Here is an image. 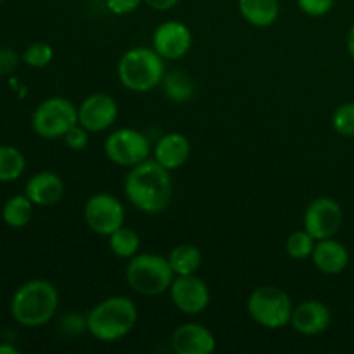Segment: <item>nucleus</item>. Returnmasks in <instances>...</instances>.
Segmentation results:
<instances>
[{
	"instance_id": "obj_9",
	"label": "nucleus",
	"mask_w": 354,
	"mask_h": 354,
	"mask_svg": "<svg viewBox=\"0 0 354 354\" xmlns=\"http://www.w3.org/2000/svg\"><path fill=\"white\" fill-rule=\"evenodd\" d=\"M85 223L93 234L100 237H109L113 232L124 225V207L113 194L99 192L88 197L83 207Z\"/></svg>"
},
{
	"instance_id": "obj_18",
	"label": "nucleus",
	"mask_w": 354,
	"mask_h": 354,
	"mask_svg": "<svg viewBox=\"0 0 354 354\" xmlns=\"http://www.w3.org/2000/svg\"><path fill=\"white\" fill-rule=\"evenodd\" d=\"M311 261L324 275H341L349 265V251L342 242L332 239L317 241Z\"/></svg>"
},
{
	"instance_id": "obj_24",
	"label": "nucleus",
	"mask_w": 354,
	"mask_h": 354,
	"mask_svg": "<svg viewBox=\"0 0 354 354\" xmlns=\"http://www.w3.org/2000/svg\"><path fill=\"white\" fill-rule=\"evenodd\" d=\"M162 88L166 97L173 102H185L194 95V82L187 73L173 71L162 78Z\"/></svg>"
},
{
	"instance_id": "obj_8",
	"label": "nucleus",
	"mask_w": 354,
	"mask_h": 354,
	"mask_svg": "<svg viewBox=\"0 0 354 354\" xmlns=\"http://www.w3.org/2000/svg\"><path fill=\"white\" fill-rule=\"evenodd\" d=\"M107 159L121 168H133L151 158L152 145L145 133L135 128H120L104 142Z\"/></svg>"
},
{
	"instance_id": "obj_21",
	"label": "nucleus",
	"mask_w": 354,
	"mask_h": 354,
	"mask_svg": "<svg viewBox=\"0 0 354 354\" xmlns=\"http://www.w3.org/2000/svg\"><path fill=\"white\" fill-rule=\"evenodd\" d=\"M35 204L28 199L26 194L12 196L2 207V220L10 228H23L33 218Z\"/></svg>"
},
{
	"instance_id": "obj_17",
	"label": "nucleus",
	"mask_w": 354,
	"mask_h": 354,
	"mask_svg": "<svg viewBox=\"0 0 354 354\" xmlns=\"http://www.w3.org/2000/svg\"><path fill=\"white\" fill-rule=\"evenodd\" d=\"M24 194L35 206H55L64 197V182L54 171H38L26 182Z\"/></svg>"
},
{
	"instance_id": "obj_22",
	"label": "nucleus",
	"mask_w": 354,
	"mask_h": 354,
	"mask_svg": "<svg viewBox=\"0 0 354 354\" xmlns=\"http://www.w3.org/2000/svg\"><path fill=\"white\" fill-rule=\"evenodd\" d=\"M26 169V159L19 149L12 145H0V183H9L19 178Z\"/></svg>"
},
{
	"instance_id": "obj_33",
	"label": "nucleus",
	"mask_w": 354,
	"mask_h": 354,
	"mask_svg": "<svg viewBox=\"0 0 354 354\" xmlns=\"http://www.w3.org/2000/svg\"><path fill=\"white\" fill-rule=\"evenodd\" d=\"M346 45H348V52H349V55H351V59L354 61V24L351 26V30H349Z\"/></svg>"
},
{
	"instance_id": "obj_29",
	"label": "nucleus",
	"mask_w": 354,
	"mask_h": 354,
	"mask_svg": "<svg viewBox=\"0 0 354 354\" xmlns=\"http://www.w3.org/2000/svg\"><path fill=\"white\" fill-rule=\"evenodd\" d=\"M297 7L303 10L306 16L322 17L328 14L334 7L335 0H296Z\"/></svg>"
},
{
	"instance_id": "obj_28",
	"label": "nucleus",
	"mask_w": 354,
	"mask_h": 354,
	"mask_svg": "<svg viewBox=\"0 0 354 354\" xmlns=\"http://www.w3.org/2000/svg\"><path fill=\"white\" fill-rule=\"evenodd\" d=\"M62 140H64L66 147H68L69 151H85L86 145H88L90 142V131L86 130V128H83L80 123H76L75 127L62 137Z\"/></svg>"
},
{
	"instance_id": "obj_7",
	"label": "nucleus",
	"mask_w": 354,
	"mask_h": 354,
	"mask_svg": "<svg viewBox=\"0 0 354 354\" xmlns=\"http://www.w3.org/2000/svg\"><path fill=\"white\" fill-rule=\"evenodd\" d=\"M78 123V106L66 97H50L37 106L31 114V128L45 140L62 138Z\"/></svg>"
},
{
	"instance_id": "obj_13",
	"label": "nucleus",
	"mask_w": 354,
	"mask_h": 354,
	"mask_svg": "<svg viewBox=\"0 0 354 354\" xmlns=\"http://www.w3.org/2000/svg\"><path fill=\"white\" fill-rule=\"evenodd\" d=\"M118 114L120 109L116 100L109 93L95 92L85 97L78 106V123L90 133H100L116 123Z\"/></svg>"
},
{
	"instance_id": "obj_3",
	"label": "nucleus",
	"mask_w": 354,
	"mask_h": 354,
	"mask_svg": "<svg viewBox=\"0 0 354 354\" xmlns=\"http://www.w3.org/2000/svg\"><path fill=\"white\" fill-rule=\"evenodd\" d=\"M59 308V292L48 280L33 279L19 286L10 299V315L28 328L44 327L54 318Z\"/></svg>"
},
{
	"instance_id": "obj_5",
	"label": "nucleus",
	"mask_w": 354,
	"mask_h": 354,
	"mask_svg": "<svg viewBox=\"0 0 354 354\" xmlns=\"http://www.w3.org/2000/svg\"><path fill=\"white\" fill-rule=\"evenodd\" d=\"M124 277L131 290L140 296H161L169 290L176 275L168 258L154 252H144L128 259Z\"/></svg>"
},
{
	"instance_id": "obj_35",
	"label": "nucleus",
	"mask_w": 354,
	"mask_h": 354,
	"mask_svg": "<svg viewBox=\"0 0 354 354\" xmlns=\"http://www.w3.org/2000/svg\"><path fill=\"white\" fill-rule=\"evenodd\" d=\"M0 2H6V0H0Z\"/></svg>"
},
{
	"instance_id": "obj_19",
	"label": "nucleus",
	"mask_w": 354,
	"mask_h": 354,
	"mask_svg": "<svg viewBox=\"0 0 354 354\" xmlns=\"http://www.w3.org/2000/svg\"><path fill=\"white\" fill-rule=\"evenodd\" d=\"M239 10L251 26L270 28L279 19L280 3L279 0H239Z\"/></svg>"
},
{
	"instance_id": "obj_16",
	"label": "nucleus",
	"mask_w": 354,
	"mask_h": 354,
	"mask_svg": "<svg viewBox=\"0 0 354 354\" xmlns=\"http://www.w3.org/2000/svg\"><path fill=\"white\" fill-rule=\"evenodd\" d=\"M190 154H192L190 140L183 133H178V131L165 133L152 147V156H154L156 161L165 166L166 169H169V171L187 165Z\"/></svg>"
},
{
	"instance_id": "obj_34",
	"label": "nucleus",
	"mask_w": 354,
	"mask_h": 354,
	"mask_svg": "<svg viewBox=\"0 0 354 354\" xmlns=\"http://www.w3.org/2000/svg\"><path fill=\"white\" fill-rule=\"evenodd\" d=\"M19 351H17L14 346L10 344H0V354H17Z\"/></svg>"
},
{
	"instance_id": "obj_4",
	"label": "nucleus",
	"mask_w": 354,
	"mask_h": 354,
	"mask_svg": "<svg viewBox=\"0 0 354 354\" xmlns=\"http://www.w3.org/2000/svg\"><path fill=\"white\" fill-rule=\"evenodd\" d=\"M165 75V59L154 48H128L118 62V78L130 92H151L161 85Z\"/></svg>"
},
{
	"instance_id": "obj_6",
	"label": "nucleus",
	"mask_w": 354,
	"mask_h": 354,
	"mask_svg": "<svg viewBox=\"0 0 354 354\" xmlns=\"http://www.w3.org/2000/svg\"><path fill=\"white\" fill-rule=\"evenodd\" d=\"M248 315L252 322L268 330L287 327L292 318V301L289 294L277 286H261L248 297Z\"/></svg>"
},
{
	"instance_id": "obj_31",
	"label": "nucleus",
	"mask_w": 354,
	"mask_h": 354,
	"mask_svg": "<svg viewBox=\"0 0 354 354\" xmlns=\"http://www.w3.org/2000/svg\"><path fill=\"white\" fill-rule=\"evenodd\" d=\"M21 55H17L12 48H0V76H7L17 68Z\"/></svg>"
},
{
	"instance_id": "obj_27",
	"label": "nucleus",
	"mask_w": 354,
	"mask_h": 354,
	"mask_svg": "<svg viewBox=\"0 0 354 354\" xmlns=\"http://www.w3.org/2000/svg\"><path fill=\"white\" fill-rule=\"evenodd\" d=\"M332 127L341 137L354 138V102H344L337 106L332 114Z\"/></svg>"
},
{
	"instance_id": "obj_10",
	"label": "nucleus",
	"mask_w": 354,
	"mask_h": 354,
	"mask_svg": "<svg viewBox=\"0 0 354 354\" xmlns=\"http://www.w3.org/2000/svg\"><path fill=\"white\" fill-rule=\"evenodd\" d=\"M342 221L344 213L337 201L332 197H317L304 211L303 228L317 241H324L339 234Z\"/></svg>"
},
{
	"instance_id": "obj_2",
	"label": "nucleus",
	"mask_w": 354,
	"mask_h": 354,
	"mask_svg": "<svg viewBox=\"0 0 354 354\" xmlns=\"http://www.w3.org/2000/svg\"><path fill=\"white\" fill-rule=\"evenodd\" d=\"M138 322V308L130 297L111 296L97 303L85 320L86 330L100 342H116L127 337Z\"/></svg>"
},
{
	"instance_id": "obj_20",
	"label": "nucleus",
	"mask_w": 354,
	"mask_h": 354,
	"mask_svg": "<svg viewBox=\"0 0 354 354\" xmlns=\"http://www.w3.org/2000/svg\"><path fill=\"white\" fill-rule=\"evenodd\" d=\"M175 275H192L203 265V252L194 244H180L171 249L168 256Z\"/></svg>"
},
{
	"instance_id": "obj_15",
	"label": "nucleus",
	"mask_w": 354,
	"mask_h": 354,
	"mask_svg": "<svg viewBox=\"0 0 354 354\" xmlns=\"http://www.w3.org/2000/svg\"><path fill=\"white\" fill-rule=\"evenodd\" d=\"M330 308L317 299H308L297 304L290 318V325L301 335L324 334L330 327Z\"/></svg>"
},
{
	"instance_id": "obj_11",
	"label": "nucleus",
	"mask_w": 354,
	"mask_h": 354,
	"mask_svg": "<svg viewBox=\"0 0 354 354\" xmlns=\"http://www.w3.org/2000/svg\"><path fill=\"white\" fill-rule=\"evenodd\" d=\"M169 297L176 310L182 313L196 317L207 310L211 301V292L207 283L196 273L192 275H178L169 287Z\"/></svg>"
},
{
	"instance_id": "obj_12",
	"label": "nucleus",
	"mask_w": 354,
	"mask_h": 354,
	"mask_svg": "<svg viewBox=\"0 0 354 354\" xmlns=\"http://www.w3.org/2000/svg\"><path fill=\"white\" fill-rule=\"evenodd\" d=\"M194 44L190 28L182 21H165L159 24L152 37V48L161 55L165 61H176L185 57Z\"/></svg>"
},
{
	"instance_id": "obj_32",
	"label": "nucleus",
	"mask_w": 354,
	"mask_h": 354,
	"mask_svg": "<svg viewBox=\"0 0 354 354\" xmlns=\"http://www.w3.org/2000/svg\"><path fill=\"white\" fill-rule=\"evenodd\" d=\"M180 0H144V3H147L151 9L159 10V12H166V10H171L173 7L178 3Z\"/></svg>"
},
{
	"instance_id": "obj_23",
	"label": "nucleus",
	"mask_w": 354,
	"mask_h": 354,
	"mask_svg": "<svg viewBox=\"0 0 354 354\" xmlns=\"http://www.w3.org/2000/svg\"><path fill=\"white\" fill-rule=\"evenodd\" d=\"M109 251L120 259H130L135 254H138L140 249V237L135 230L128 227L118 228L116 232L109 235Z\"/></svg>"
},
{
	"instance_id": "obj_1",
	"label": "nucleus",
	"mask_w": 354,
	"mask_h": 354,
	"mask_svg": "<svg viewBox=\"0 0 354 354\" xmlns=\"http://www.w3.org/2000/svg\"><path fill=\"white\" fill-rule=\"evenodd\" d=\"M124 196L140 213L159 214L171 204L173 180L169 169L154 158L130 168L124 178Z\"/></svg>"
},
{
	"instance_id": "obj_14",
	"label": "nucleus",
	"mask_w": 354,
	"mask_h": 354,
	"mask_svg": "<svg viewBox=\"0 0 354 354\" xmlns=\"http://www.w3.org/2000/svg\"><path fill=\"white\" fill-rule=\"evenodd\" d=\"M171 349L176 354H211L216 349V339L207 327L189 322L173 330Z\"/></svg>"
},
{
	"instance_id": "obj_26",
	"label": "nucleus",
	"mask_w": 354,
	"mask_h": 354,
	"mask_svg": "<svg viewBox=\"0 0 354 354\" xmlns=\"http://www.w3.org/2000/svg\"><path fill=\"white\" fill-rule=\"evenodd\" d=\"M52 59H54V48H52V45L45 44V41H33L21 54V61L35 69L47 68Z\"/></svg>"
},
{
	"instance_id": "obj_25",
	"label": "nucleus",
	"mask_w": 354,
	"mask_h": 354,
	"mask_svg": "<svg viewBox=\"0 0 354 354\" xmlns=\"http://www.w3.org/2000/svg\"><path fill=\"white\" fill-rule=\"evenodd\" d=\"M315 245H317V239L303 228V230H297L289 235V239L286 241V251L296 261H304V259H311Z\"/></svg>"
},
{
	"instance_id": "obj_30",
	"label": "nucleus",
	"mask_w": 354,
	"mask_h": 354,
	"mask_svg": "<svg viewBox=\"0 0 354 354\" xmlns=\"http://www.w3.org/2000/svg\"><path fill=\"white\" fill-rule=\"evenodd\" d=\"M142 3L144 0H106L109 12L116 14V16H127V14L135 12Z\"/></svg>"
}]
</instances>
